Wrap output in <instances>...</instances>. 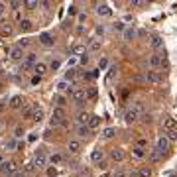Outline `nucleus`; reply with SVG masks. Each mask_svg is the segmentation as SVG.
I'll return each mask as SVG.
<instances>
[{
    "label": "nucleus",
    "mask_w": 177,
    "mask_h": 177,
    "mask_svg": "<svg viewBox=\"0 0 177 177\" xmlns=\"http://www.w3.org/2000/svg\"><path fill=\"white\" fill-rule=\"evenodd\" d=\"M77 134L83 136V138H87V136L91 134V128H89L87 124H85V126H79V128H77Z\"/></svg>",
    "instance_id": "obj_23"
},
{
    "label": "nucleus",
    "mask_w": 177,
    "mask_h": 177,
    "mask_svg": "<svg viewBox=\"0 0 177 177\" xmlns=\"http://www.w3.org/2000/svg\"><path fill=\"white\" fill-rule=\"evenodd\" d=\"M132 155H134L136 159H142L146 155V149L144 148H134V149H132Z\"/></svg>",
    "instance_id": "obj_24"
},
{
    "label": "nucleus",
    "mask_w": 177,
    "mask_h": 177,
    "mask_svg": "<svg viewBox=\"0 0 177 177\" xmlns=\"http://www.w3.org/2000/svg\"><path fill=\"white\" fill-rule=\"evenodd\" d=\"M53 103L57 104V108H63L67 100H65V97H61V94H53Z\"/></svg>",
    "instance_id": "obj_20"
},
{
    "label": "nucleus",
    "mask_w": 177,
    "mask_h": 177,
    "mask_svg": "<svg viewBox=\"0 0 177 177\" xmlns=\"http://www.w3.org/2000/svg\"><path fill=\"white\" fill-rule=\"evenodd\" d=\"M65 79H75V71H67V73H65Z\"/></svg>",
    "instance_id": "obj_49"
},
{
    "label": "nucleus",
    "mask_w": 177,
    "mask_h": 177,
    "mask_svg": "<svg viewBox=\"0 0 177 177\" xmlns=\"http://www.w3.org/2000/svg\"><path fill=\"white\" fill-rule=\"evenodd\" d=\"M2 32H4V33H6V36H12V28H10L8 24H6L4 28H2Z\"/></svg>",
    "instance_id": "obj_40"
},
{
    "label": "nucleus",
    "mask_w": 177,
    "mask_h": 177,
    "mask_svg": "<svg viewBox=\"0 0 177 177\" xmlns=\"http://www.w3.org/2000/svg\"><path fill=\"white\" fill-rule=\"evenodd\" d=\"M47 161H51V163H61V161H63V155H61V154H51L49 158H47Z\"/></svg>",
    "instance_id": "obj_26"
},
{
    "label": "nucleus",
    "mask_w": 177,
    "mask_h": 177,
    "mask_svg": "<svg viewBox=\"0 0 177 177\" xmlns=\"http://www.w3.org/2000/svg\"><path fill=\"white\" fill-rule=\"evenodd\" d=\"M114 136V128H104L103 130V138H112Z\"/></svg>",
    "instance_id": "obj_32"
},
{
    "label": "nucleus",
    "mask_w": 177,
    "mask_h": 177,
    "mask_svg": "<svg viewBox=\"0 0 177 177\" xmlns=\"http://www.w3.org/2000/svg\"><path fill=\"white\" fill-rule=\"evenodd\" d=\"M4 10H6V8H4V4H2V2H0V14H2V12H4Z\"/></svg>",
    "instance_id": "obj_56"
},
{
    "label": "nucleus",
    "mask_w": 177,
    "mask_h": 177,
    "mask_svg": "<svg viewBox=\"0 0 177 177\" xmlns=\"http://www.w3.org/2000/svg\"><path fill=\"white\" fill-rule=\"evenodd\" d=\"M39 43H43V45H53V37L49 36V33H42V36H39Z\"/></svg>",
    "instance_id": "obj_17"
},
{
    "label": "nucleus",
    "mask_w": 177,
    "mask_h": 177,
    "mask_svg": "<svg viewBox=\"0 0 177 177\" xmlns=\"http://www.w3.org/2000/svg\"><path fill=\"white\" fill-rule=\"evenodd\" d=\"M26 6H28V10H33V8H36V6H39V4H37V2H33V0H32V2H26Z\"/></svg>",
    "instance_id": "obj_43"
},
{
    "label": "nucleus",
    "mask_w": 177,
    "mask_h": 177,
    "mask_svg": "<svg viewBox=\"0 0 177 177\" xmlns=\"http://www.w3.org/2000/svg\"><path fill=\"white\" fill-rule=\"evenodd\" d=\"M75 10H77V6L71 4V6H69V14H75Z\"/></svg>",
    "instance_id": "obj_52"
},
{
    "label": "nucleus",
    "mask_w": 177,
    "mask_h": 177,
    "mask_svg": "<svg viewBox=\"0 0 177 177\" xmlns=\"http://www.w3.org/2000/svg\"><path fill=\"white\" fill-rule=\"evenodd\" d=\"M146 146H148V140L140 138V140H138V146H136V148H146Z\"/></svg>",
    "instance_id": "obj_38"
},
{
    "label": "nucleus",
    "mask_w": 177,
    "mask_h": 177,
    "mask_svg": "<svg viewBox=\"0 0 177 177\" xmlns=\"http://www.w3.org/2000/svg\"><path fill=\"white\" fill-rule=\"evenodd\" d=\"M97 12H98V14H103V16H108V14H110V8H108L106 4H98Z\"/></svg>",
    "instance_id": "obj_27"
},
{
    "label": "nucleus",
    "mask_w": 177,
    "mask_h": 177,
    "mask_svg": "<svg viewBox=\"0 0 177 177\" xmlns=\"http://www.w3.org/2000/svg\"><path fill=\"white\" fill-rule=\"evenodd\" d=\"M10 6H12V8H14L16 12H18V8L22 6V2H10Z\"/></svg>",
    "instance_id": "obj_47"
},
{
    "label": "nucleus",
    "mask_w": 177,
    "mask_h": 177,
    "mask_svg": "<svg viewBox=\"0 0 177 177\" xmlns=\"http://www.w3.org/2000/svg\"><path fill=\"white\" fill-rule=\"evenodd\" d=\"M30 45V37H24V39H20V49H22V47H28Z\"/></svg>",
    "instance_id": "obj_36"
},
{
    "label": "nucleus",
    "mask_w": 177,
    "mask_h": 177,
    "mask_svg": "<svg viewBox=\"0 0 177 177\" xmlns=\"http://www.w3.org/2000/svg\"><path fill=\"white\" fill-rule=\"evenodd\" d=\"M33 71H36L37 77H42V75H45L47 65H45V63H36V65H33Z\"/></svg>",
    "instance_id": "obj_16"
},
{
    "label": "nucleus",
    "mask_w": 177,
    "mask_h": 177,
    "mask_svg": "<svg viewBox=\"0 0 177 177\" xmlns=\"http://www.w3.org/2000/svg\"><path fill=\"white\" fill-rule=\"evenodd\" d=\"M114 177H126V173H124V171H122V169H118V171H116V173H114Z\"/></svg>",
    "instance_id": "obj_51"
},
{
    "label": "nucleus",
    "mask_w": 177,
    "mask_h": 177,
    "mask_svg": "<svg viewBox=\"0 0 177 177\" xmlns=\"http://www.w3.org/2000/svg\"><path fill=\"white\" fill-rule=\"evenodd\" d=\"M138 175L140 177H152V169L149 167H142L140 171H138Z\"/></svg>",
    "instance_id": "obj_31"
},
{
    "label": "nucleus",
    "mask_w": 177,
    "mask_h": 177,
    "mask_svg": "<svg viewBox=\"0 0 177 177\" xmlns=\"http://www.w3.org/2000/svg\"><path fill=\"white\" fill-rule=\"evenodd\" d=\"M77 122H79V126H85L89 122V114L87 112H79V114H77Z\"/></svg>",
    "instance_id": "obj_22"
},
{
    "label": "nucleus",
    "mask_w": 177,
    "mask_h": 177,
    "mask_svg": "<svg viewBox=\"0 0 177 177\" xmlns=\"http://www.w3.org/2000/svg\"><path fill=\"white\" fill-rule=\"evenodd\" d=\"M87 20V14H79V22H85Z\"/></svg>",
    "instance_id": "obj_55"
},
{
    "label": "nucleus",
    "mask_w": 177,
    "mask_h": 177,
    "mask_svg": "<svg viewBox=\"0 0 177 177\" xmlns=\"http://www.w3.org/2000/svg\"><path fill=\"white\" fill-rule=\"evenodd\" d=\"M32 120H36V122L43 120V108H42V106H33V110H32Z\"/></svg>",
    "instance_id": "obj_13"
},
{
    "label": "nucleus",
    "mask_w": 177,
    "mask_h": 177,
    "mask_svg": "<svg viewBox=\"0 0 177 177\" xmlns=\"http://www.w3.org/2000/svg\"><path fill=\"white\" fill-rule=\"evenodd\" d=\"M142 114L138 110H134V108H130V110H126V114H124V120L128 122V124H132V122H136L138 118H140Z\"/></svg>",
    "instance_id": "obj_8"
},
{
    "label": "nucleus",
    "mask_w": 177,
    "mask_h": 177,
    "mask_svg": "<svg viewBox=\"0 0 177 177\" xmlns=\"http://www.w3.org/2000/svg\"><path fill=\"white\" fill-rule=\"evenodd\" d=\"M85 97L87 98H91V100H94V98H97V89H87V91H85Z\"/></svg>",
    "instance_id": "obj_28"
},
{
    "label": "nucleus",
    "mask_w": 177,
    "mask_h": 177,
    "mask_svg": "<svg viewBox=\"0 0 177 177\" xmlns=\"http://www.w3.org/2000/svg\"><path fill=\"white\" fill-rule=\"evenodd\" d=\"M71 97H73V100H75L77 104H83V103H87V97H85V89H75Z\"/></svg>",
    "instance_id": "obj_5"
},
{
    "label": "nucleus",
    "mask_w": 177,
    "mask_h": 177,
    "mask_svg": "<svg viewBox=\"0 0 177 177\" xmlns=\"http://www.w3.org/2000/svg\"><path fill=\"white\" fill-rule=\"evenodd\" d=\"M81 65H89V61H91V59H89V55H81Z\"/></svg>",
    "instance_id": "obj_39"
},
{
    "label": "nucleus",
    "mask_w": 177,
    "mask_h": 177,
    "mask_svg": "<svg viewBox=\"0 0 177 177\" xmlns=\"http://www.w3.org/2000/svg\"><path fill=\"white\" fill-rule=\"evenodd\" d=\"M106 65H108V61H106V59H100V61H98V67H100V69H104Z\"/></svg>",
    "instance_id": "obj_45"
},
{
    "label": "nucleus",
    "mask_w": 177,
    "mask_h": 177,
    "mask_svg": "<svg viewBox=\"0 0 177 177\" xmlns=\"http://www.w3.org/2000/svg\"><path fill=\"white\" fill-rule=\"evenodd\" d=\"M22 134H24V128H16V132H14V138H20Z\"/></svg>",
    "instance_id": "obj_44"
},
{
    "label": "nucleus",
    "mask_w": 177,
    "mask_h": 177,
    "mask_svg": "<svg viewBox=\"0 0 177 177\" xmlns=\"http://www.w3.org/2000/svg\"><path fill=\"white\" fill-rule=\"evenodd\" d=\"M0 171L4 173V175H12V173L16 171V163H14V161H2Z\"/></svg>",
    "instance_id": "obj_7"
},
{
    "label": "nucleus",
    "mask_w": 177,
    "mask_h": 177,
    "mask_svg": "<svg viewBox=\"0 0 177 177\" xmlns=\"http://www.w3.org/2000/svg\"><path fill=\"white\" fill-rule=\"evenodd\" d=\"M114 30H126L124 22H116V24H114Z\"/></svg>",
    "instance_id": "obj_42"
},
{
    "label": "nucleus",
    "mask_w": 177,
    "mask_h": 177,
    "mask_svg": "<svg viewBox=\"0 0 177 177\" xmlns=\"http://www.w3.org/2000/svg\"><path fill=\"white\" fill-rule=\"evenodd\" d=\"M152 47H155V49L163 47V39L159 36H154V37H152Z\"/></svg>",
    "instance_id": "obj_25"
},
{
    "label": "nucleus",
    "mask_w": 177,
    "mask_h": 177,
    "mask_svg": "<svg viewBox=\"0 0 177 177\" xmlns=\"http://www.w3.org/2000/svg\"><path fill=\"white\" fill-rule=\"evenodd\" d=\"M100 177H108V175H106V173H104V175H100Z\"/></svg>",
    "instance_id": "obj_57"
},
{
    "label": "nucleus",
    "mask_w": 177,
    "mask_h": 177,
    "mask_svg": "<svg viewBox=\"0 0 177 177\" xmlns=\"http://www.w3.org/2000/svg\"><path fill=\"white\" fill-rule=\"evenodd\" d=\"M67 149H69L71 154H79V152H81V142H79V140H69Z\"/></svg>",
    "instance_id": "obj_11"
},
{
    "label": "nucleus",
    "mask_w": 177,
    "mask_h": 177,
    "mask_svg": "<svg viewBox=\"0 0 177 177\" xmlns=\"http://www.w3.org/2000/svg\"><path fill=\"white\" fill-rule=\"evenodd\" d=\"M33 165H36L37 169L45 167V165H47V155L43 154V152H37V154H36V158H33Z\"/></svg>",
    "instance_id": "obj_4"
},
{
    "label": "nucleus",
    "mask_w": 177,
    "mask_h": 177,
    "mask_svg": "<svg viewBox=\"0 0 177 177\" xmlns=\"http://www.w3.org/2000/svg\"><path fill=\"white\" fill-rule=\"evenodd\" d=\"M59 65H61V63H59L57 59H53V61H51V69H59Z\"/></svg>",
    "instance_id": "obj_48"
},
{
    "label": "nucleus",
    "mask_w": 177,
    "mask_h": 177,
    "mask_svg": "<svg viewBox=\"0 0 177 177\" xmlns=\"http://www.w3.org/2000/svg\"><path fill=\"white\" fill-rule=\"evenodd\" d=\"M161 126H163L165 132H177V122H175V118H171V116H163Z\"/></svg>",
    "instance_id": "obj_2"
},
{
    "label": "nucleus",
    "mask_w": 177,
    "mask_h": 177,
    "mask_svg": "<svg viewBox=\"0 0 177 177\" xmlns=\"http://www.w3.org/2000/svg\"><path fill=\"white\" fill-rule=\"evenodd\" d=\"M24 63H28V65H36V53H28Z\"/></svg>",
    "instance_id": "obj_30"
},
{
    "label": "nucleus",
    "mask_w": 177,
    "mask_h": 177,
    "mask_svg": "<svg viewBox=\"0 0 177 177\" xmlns=\"http://www.w3.org/2000/svg\"><path fill=\"white\" fill-rule=\"evenodd\" d=\"M22 57H24V51H22V49H20L18 45H16V47H12V49H10V59H12V61H20V59H22Z\"/></svg>",
    "instance_id": "obj_10"
},
{
    "label": "nucleus",
    "mask_w": 177,
    "mask_h": 177,
    "mask_svg": "<svg viewBox=\"0 0 177 177\" xmlns=\"http://www.w3.org/2000/svg\"><path fill=\"white\" fill-rule=\"evenodd\" d=\"M24 104V98L22 97H12V100H10V106L12 108H20Z\"/></svg>",
    "instance_id": "obj_21"
},
{
    "label": "nucleus",
    "mask_w": 177,
    "mask_h": 177,
    "mask_svg": "<svg viewBox=\"0 0 177 177\" xmlns=\"http://www.w3.org/2000/svg\"><path fill=\"white\" fill-rule=\"evenodd\" d=\"M146 79H148L149 83L158 85V83H161V81H163V75L159 73V71H148V73H146Z\"/></svg>",
    "instance_id": "obj_6"
},
{
    "label": "nucleus",
    "mask_w": 177,
    "mask_h": 177,
    "mask_svg": "<svg viewBox=\"0 0 177 177\" xmlns=\"http://www.w3.org/2000/svg\"><path fill=\"white\" fill-rule=\"evenodd\" d=\"M134 37H136V30L134 28H126L124 30V39H126V42H132Z\"/></svg>",
    "instance_id": "obj_19"
},
{
    "label": "nucleus",
    "mask_w": 177,
    "mask_h": 177,
    "mask_svg": "<svg viewBox=\"0 0 177 177\" xmlns=\"http://www.w3.org/2000/svg\"><path fill=\"white\" fill-rule=\"evenodd\" d=\"M10 177H26V173H24V171H14Z\"/></svg>",
    "instance_id": "obj_46"
},
{
    "label": "nucleus",
    "mask_w": 177,
    "mask_h": 177,
    "mask_svg": "<svg viewBox=\"0 0 177 177\" xmlns=\"http://www.w3.org/2000/svg\"><path fill=\"white\" fill-rule=\"evenodd\" d=\"M155 149H158L161 155L169 149V142H167V138H165V136H159V138H158V142H155Z\"/></svg>",
    "instance_id": "obj_3"
},
{
    "label": "nucleus",
    "mask_w": 177,
    "mask_h": 177,
    "mask_svg": "<svg viewBox=\"0 0 177 177\" xmlns=\"http://www.w3.org/2000/svg\"><path fill=\"white\" fill-rule=\"evenodd\" d=\"M165 138H167V142H175L177 140V132H165Z\"/></svg>",
    "instance_id": "obj_33"
},
{
    "label": "nucleus",
    "mask_w": 177,
    "mask_h": 177,
    "mask_svg": "<svg viewBox=\"0 0 177 177\" xmlns=\"http://www.w3.org/2000/svg\"><path fill=\"white\" fill-rule=\"evenodd\" d=\"M91 159H93L94 163H100V161H103V149H93Z\"/></svg>",
    "instance_id": "obj_18"
},
{
    "label": "nucleus",
    "mask_w": 177,
    "mask_h": 177,
    "mask_svg": "<svg viewBox=\"0 0 177 177\" xmlns=\"http://www.w3.org/2000/svg\"><path fill=\"white\" fill-rule=\"evenodd\" d=\"M71 51H73V53H85V47L83 45H73V47H71Z\"/></svg>",
    "instance_id": "obj_35"
},
{
    "label": "nucleus",
    "mask_w": 177,
    "mask_h": 177,
    "mask_svg": "<svg viewBox=\"0 0 177 177\" xmlns=\"http://www.w3.org/2000/svg\"><path fill=\"white\" fill-rule=\"evenodd\" d=\"M97 33H100V36L104 33V28H103V26H98V28H97Z\"/></svg>",
    "instance_id": "obj_54"
},
{
    "label": "nucleus",
    "mask_w": 177,
    "mask_h": 177,
    "mask_svg": "<svg viewBox=\"0 0 177 177\" xmlns=\"http://www.w3.org/2000/svg\"><path fill=\"white\" fill-rule=\"evenodd\" d=\"M100 124V116H97V114H93V116H89V122H87V126L93 130V128H97V126Z\"/></svg>",
    "instance_id": "obj_15"
},
{
    "label": "nucleus",
    "mask_w": 177,
    "mask_h": 177,
    "mask_svg": "<svg viewBox=\"0 0 177 177\" xmlns=\"http://www.w3.org/2000/svg\"><path fill=\"white\" fill-rule=\"evenodd\" d=\"M110 155H112V159H114V161H122V159L126 158V154H124V149H122V148H114Z\"/></svg>",
    "instance_id": "obj_12"
},
{
    "label": "nucleus",
    "mask_w": 177,
    "mask_h": 177,
    "mask_svg": "<svg viewBox=\"0 0 177 177\" xmlns=\"http://www.w3.org/2000/svg\"><path fill=\"white\" fill-rule=\"evenodd\" d=\"M128 177H140V175H138V171H134V169H132V171L128 173Z\"/></svg>",
    "instance_id": "obj_53"
},
{
    "label": "nucleus",
    "mask_w": 177,
    "mask_h": 177,
    "mask_svg": "<svg viewBox=\"0 0 177 177\" xmlns=\"http://www.w3.org/2000/svg\"><path fill=\"white\" fill-rule=\"evenodd\" d=\"M20 26H22V30H30V28H32V22H30V20H22Z\"/></svg>",
    "instance_id": "obj_34"
},
{
    "label": "nucleus",
    "mask_w": 177,
    "mask_h": 177,
    "mask_svg": "<svg viewBox=\"0 0 177 177\" xmlns=\"http://www.w3.org/2000/svg\"><path fill=\"white\" fill-rule=\"evenodd\" d=\"M149 65L152 67H163L165 65V57L163 55H152L149 57Z\"/></svg>",
    "instance_id": "obj_9"
},
{
    "label": "nucleus",
    "mask_w": 177,
    "mask_h": 177,
    "mask_svg": "<svg viewBox=\"0 0 177 177\" xmlns=\"http://www.w3.org/2000/svg\"><path fill=\"white\" fill-rule=\"evenodd\" d=\"M148 159L152 163H158L159 159H161V154H159L158 149H149V152H148Z\"/></svg>",
    "instance_id": "obj_14"
},
{
    "label": "nucleus",
    "mask_w": 177,
    "mask_h": 177,
    "mask_svg": "<svg viewBox=\"0 0 177 177\" xmlns=\"http://www.w3.org/2000/svg\"><path fill=\"white\" fill-rule=\"evenodd\" d=\"M89 49H91V51H98V49H100V42H98V39H93V42L89 43Z\"/></svg>",
    "instance_id": "obj_29"
},
{
    "label": "nucleus",
    "mask_w": 177,
    "mask_h": 177,
    "mask_svg": "<svg viewBox=\"0 0 177 177\" xmlns=\"http://www.w3.org/2000/svg\"><path fill=\"white\" fill-rule=\"evenodd\" d=\"M6 148H8V149H14V148H16V138H14V140H8V142H6Z\"/></svg>",
    "instance_id": "obj_37"
},
{
    "label": "nucleus",
    "mask_w": 177,
    "mask_h": 177,
    "mask_svg": "<svg viewBox=\"0 0 177 177\" xmlns=\"http://www.w3.org/2000/svg\"><path fill=\"white\" fill-rule=\"evenodd\" d=\"M65 118H67V112L65 108H53V118H51V126H61L65 124Z\"/></svg>",
    "instance_id": "obj_1"
},
{
    "label": "nucleus",
    "mask_w": 177,
    "mask_h": 177,
    "mask_svg": "<svg viewBox=\"0 0 177 177\" xmlns=\"http://www.w3.org/2000/svg\"><path fill=\"white\" fill-rule=\"evenodd\" d=\"M39 81H42V77H37V75H36V77H32V85H37Z\"/></svg>",
    "instance_id": "obj_50"
},
{
    "label": "nucleus",
    "mask_w": 177,
    "mask_h": 177,
    "mask_svg": "<svg viewBox=\"0 0 177 177\" xmlns=\"http://www.w3.org/2000/svg\"><path fill=\"white\" fill-rule=\"evenodd\" d=\"M47 175H49V177H55L57 175V169L55 167H49V169H47Z\"/></svg>",
    "instance_id": "obj_41"
}]
</instances>
